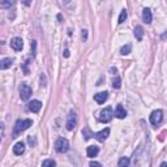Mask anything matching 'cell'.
<instances>
[{
    "instance_id": "6da1fadb",
    "label": "cell",
    "mask_w": 167,
    "mask_h": 167,
    "mask_svg": "<svg viewBox=\"0 0 167 167\" xmlns=\"http://www.w3.org/2000/svg\"><path fill=\"white\" fill-rule=\"evenodd\" d=\"M33 124V120L32 119H24V120H17L16 121V125L13 128V136L12 137H17V134L20 132H24L25 129H28L30 125Z\"/></svg>"
},
{
    "instance_id": "7a4b0ae2",
    "label": "cell",
    "mask_w": 167,
    "mask_h": 167,
    "mask_svg": "<svg viewBox=\"0 0 167 167\" xmlns=\"http://www.w3.org/2000/svg\"><path fill=\"white\" fill-rule=\"evenodd\" d=\"M68 149H69V142H68L67 138L60 137L56 140V142H55V150L58 153H65Z\"/></svg>"
},
{
    "instance_id": "3957f363",
    "label": "cell",
    "mask_w": 167,
    "mask_h": 167,
    "mask_svg": "<svg viewBox=\"0 0 167 167\" xmlns=\"http://www.w3.org/2000/svg\"><path fill=\"white\" fill-rule=\"evenodd\" d=\"M112 116H114V111L111 107H106V108H103L99 115H98V119H99V121L102 123H108L111 119H112Z\"/></svg>"
},
{
    "instance_id": "277c9868",
    "label": "cell",
    "mask_w": 167,
    "mask_h": 167,
    "mask_svg": "<svg viewBox=\"0 0 167 167\" xmlns=\"http://www.w3.org/2000/svg\"><path fill=\"white\" fill-rule=\"evenodd\" d=\"M30 95H32V88H30L28 84L22 82L20 85V97H21V99L22 101H28L30 98Z\"/></svg>"
},
{
    "instance_id": "5b68a950",
    "label": "cell",
    "mask_w": 167,
    "mask_h": 167,
    "mask_svg": "<svg viewBox=\"0 0 167 167\" xmlns=\"http://www.w3.org/2000/svg\"><path fill=\"white\" fill-rule=\"evenodd\" d=\"M163 119V112L160 110H156V111H153L152 115H150V123L153 125H158L160 121H162Z\"/></svg>"
},
{
    "instance_id": "8992f818",
    "label": "cell",
    "mask_w": 167,
    "mask_h": 167,
    "mask_svg": "<svg viewBox=\"0 0 167 167\" xmlns=\"http://www.w3.org/2000/svg\"><path fill=\"white\" fill-rule=\"evenodd\" d=\"M76 124H77L76 114L73 112V111H71L69 115H68V117H67V129H68V131H73L75 127H76Z\"/></svg>"
},
{
    "instance_id": "52a82bcc",
    "label": "cell",
    "mask_w": 167,
    "mask_h": 167,
    "mask_svg": "<svg viewBox=\"0 0 167 167\" xmlns=\"http://www.w3.org/2000/svg\"><path fill=\"white\" fill-rule=\"evenodd\" d=\"M11 47L13 48L15 51H21L22 47H24V42L21 38H18V37H15L11 41Z\"/></svg>"
},
{
    "instance_id": "ba28073f",
    "label": "cell",
    "mask_w": 167,
    "mask_h": 167,
    "mask_svg": "<svg viewBox=\"0 0 167 167\" xmlns=\"http://www.w3.org/2000/svg\"><path fill=\"white\" fill-rule=\"evenodd\" d=\"M41 107H42V102H39V101H32L29 104H28V110L29 111H32V112H39V110H41Z\"/></svg>"
},
{
    "instance_id": "9c48e42d",
    "label": "cell",
    "mask_w": 167,
    "mask_h": 167,
    "mask_svg": "<svg viewBox=\"0 0 167 167\" xmlns=\"http://www.w3.org/2000/svg\"><path fill=\"white\" fill-rule=\"evenodd\" d=\"M107 97H108V93L107 91H101V93H97V94H94V101L97 103H104V101L107 99Z\"/></svg>"
},
{
    "instance_id": "30bf717a",
    "label": "cell",
    "mask_w": 167,
    "mask_h": 167,
    "mask_svg": "<svg viewBox=\"0 0 167 167\" xmlns=\"http://www.w3.org/2000/svg\"><path fill=\"white\" fill-rule=\"evenodd\" d=\"M153 20V16H152V11L149 8H144L142 9V21L145 24H150Z\"/></svg>"
},
{
    "instance_id": "8fae6325",
    "label": "cell",
    "mask_w": 167,
    "mask_h": 167,
    "mask_svg": "<svg viewBox=\"0 0 167 167\" xmlns=\"http://www.w3.org/2000/svg\"><path fill=\"white\" fill-rule=\"evenodd\" d=\"M115 116L117 117V119H124V117L127 116V111H125L124 107H123V104H117V106H116Z\"/></svg>"
},
{
    "instance_id": "7c38bea8",
    "label": "cell",
    "mask_w": 167,
    "mask_h": 167,
    "mask_svg": "<svg viewBox=\"0 0 167 167\" xmlns=\"http://www.w3.org/2000/svg\"><path fill=\"white\" fill-rule=\"evenodd\" d=\"M108 134H110V129H108V128H106V129H103V131L95 133V134H94V137H95L98 141L103 142L104 140H106V138L108 137Z\"/></svg>"
},
{
    "instance_id": "4fadbf2b",
    "label": "cell",
    "mask_w": 167,
    "mask_h": 167,
    "mask_svg": "<svg viewBox=\"0 0 167 167\" xmlns=\"http://www.w3.org/2000/svg\"><path fill=\"white\" fill-rule=\"evenodd\" d=\"M25 152V144L24 142H17V144L13 146V153L16 156H21Z\"/></svg>"
},
{
    "instance_id": "5bb4252c",
    "label": "cell",
    "mask_w": 167,
    "mask_h": 167,
    "mask_svg": "<svg viewBox=\"0 0 167 167\" xmlns=\"http://www.w3.org/2000/svg\"><path fill=\"white\" fill-rule=\"evenodd\" d=\"M99 153V149H98V146H94V145H91V146H88V149H86V154H88V157L89 158H94L97 157V154Z\"/></svg>"
},
{
    "instance_id": "9a60e30c",
    "label": "cell",
    "mask_w": 167,
    "mask_h": 167,
    "mask_svg": "<svg viewBox=\"0 0 167 167\" xmlns=\"http://www.w3.org/2000/svg\"><path fill=\"white\" fill-rule=\"evenodd\" d=\"M12 64H13V59L5 58L0 61V69H8V68H11Z\"/></svg>"
},
{
    "instance_id": "2e32d148",
    "label": "cell",
    "mask_w": 167,
    "mask_h": 167,
    "mask_svg": "<svg viewBox=\"0 0 167 167\" xmlns=\"http://www.w3.org/2000/svg\"><path fill=\"white\" fill-rule=\"evenodd\" d=\"M134 37L137 41H142V37H144V28L137 25L134 28Z\"/></svg>"
},
{
    "instance_id": "e0dca14e",
    "label": "cell",
    "mask_w": 167,
    "mask_h": 167,
    "mask_svg": "<svg viewBox=\"0 0 167 167\" xmlns=\"http://www.w3.org/2000/svg\"><path fill=\"white\" fill-rule=\"evenodd\" d=\"M82 134H84V138H85V140H90L93 136H94V133L90 131L89 127H85V128L82 129Z\"/></svg>"
},
{
    "instance_id": "ac0fdd59",
    "label": "cell",
    "mask_w": 167,
    "mask_h": 167,
    "mask_svg": "<svg viewBox=\"0 0 167 167\" xmlns=\"http://www.w3.org/2000/svg\"><path fill=\"white\" fill-rule=\"evenodd\" d=\"M131 50H132V45L131 43H127V45H124L120 48V54L121 55H128L129 52H131Z\"/></svg>"
},
{
    "instance_id": "d6986e66",
    "label": "cell",
    "mask_w": 167,
    "mask_h": 167,
    "mask_svg": "<svg viewBox=\"0 0 167 167\" xmlns=\"http://www.w3.org/2000/svg\"><path fill=\"white\" fill-rule=\"evenodd\" d=\"M17 0H3L2 2V7L3 8H11L12 5H15V3Z\"/></svg>"
},
{
    "instance_id": "ffe728a7",
    "label": "cell",
    "mask_w": 167,
    "mask_h": 167,
    "mask_svg": "<svg viewBox=\"0 0 167 167\" xmlns=\"http://www.w3.org/2000/svg\"><path fill=\"white\" fill-rule=\"evenodd\" d=\"M128 165H129V158H127V157L120 158V160L117 162V166L119 167H127Z\"/></svg>"
},
{
    "instance_id": "44dd1931",
    "label": "cell",
    "mask_w": 167,
    "mask_h": 167,
    "mask_svg": "<svg viewBox=\"0 0 167 167\" xmlns=\"http://www.w3.org/2000/svg\"><path fill=\"white\" fill-rule=\"evenodd\" d=\"M127 20V11L125 9H123L121 12H120V16H119V20H117V22L119 24H123Z\"/></svg>"
},
{
    "instance_id": "7402d4cb",
    "label": "cell",
    "mask_w": 167,
    "mask_h": 167,
    "mask_svg": "<svg viewBox=\"0 0 167 167\" xmlns=\"http://www.w3.org/2000/svg\"><path fill=\"white\" fill-rule=\"evenodd\" d=\"M42 166L43 167H48V166H56V162H55L54 159H46V160H43L42 162Z\"/></svg>"
},
{
    "instance_id": "603a6c76",
    "label": "cell",
    "mask_w": 167,
    "mask_h": 167,
    "mask_svg": "<svg viewBox=\"0 0 167 167\" xmlns=\"http://www.w3.org/2000/svg\"><path fill=\"white\" fill-rule=\"evenodd\" d=\"M120 85H121V80H120V77H116L114 81H112V88H114V89H119V88H120Z\"/></svg>"
},
{
    "instance_id": "cb8c5ba5",
    "label": "cell",
    "mask_w": 167,
    "mask_h": 167,
    "mask_svg": "<svg viewBox=\"0 0 167 167\" xmlns=\"http://www.w3.org/2000/svg\"><path fill=\"white\" fill-rule=\"evenodd\" d=\"M81 38H82V41H86V39H88V30H82Z\"/></svg>"
},
{
    "instance_id": "d4e9b609",
    "label": "cell",
    "mask_w": 167,
    "mask_h": 167,
    "mask_svg": "<svg viewBox=\"0 0 167 167\" xmlns=\"http://www.w3.org/2000/svg\"><path fill=\"white\" fill-rule=\"evenodd\" d=\"M28 141H29V144H30V145H33V146L35 145V138L32 137V136H29V137H28Z\"/></svg>"
},
{
    "instance_id": "484cf974",
    "label": "cell",
    "mask_w": 167,
    "mask_h": 167,
    "mask_svg": "<svg viewBox=\"0 0 167 167\" xmlns=\"http://www.w3.org/2000/svg\"><path fill=\"white\" fill-rule=\"evenodd\" d=\"M21 3L25 5V7H29V5L32 4V0H21Z\"/></svg>"
},
{
    "instance_id": "4316f807",
    "label": "cell",
    "mask_w": 167,
    "mask_h": 167,
    "mask_svg": "<svg viewBox=\"0 0 167 167\" xmlns=\"http://www.w3.org/2000/svg\"><path fill=\"white\" fill-rule=\"evenodd\" d=\"M89 165H90L91 167H94V166H101V163H99V162H94V160H91V162H90Z\"/></svg>"
},
{
    "instance_id": "83f0119b",
    "label": "cell",
    "mask_w": 167,
    "mask_h": 167,
    "mask_svg": "<svg viewBox=\"0 0 167 167\" xmlns=\"http://www.w3.org/2000/svg\"><path fill=\"white\" fill-rule=\"evenodd\" d=\"M64 56H65V58L69 56V51H68V50H65V51H64Z\"/></svg>"
},
{
    "instance_id": "f1b7e54d",
    "label": "cell",
    "mask_w": 167,
    "mask_h": 167,
    "mask_svg": "<svg viewBox=\"0 0 167 167\" xmlns=\"http://www.w3.org/2000/svg\"><path fill=\"white\" fill-rule=\"evenodd\" d=\"M160 166H162V167H166V166H167V162H163V163H160Z\"/></svg>"
},
{
    "instance_id": "f546056e",
    "label": "cell",
    "mask_w": 167,
    "mask_h": 167,
    "mask_svg": "<svg viewBox=\"0 0 167 167\" xmlns=\"http://www.w3.org/2000/svg\"><path fill=\"white\" fill-rule=\"evenodd\" d=\"M71 2V0H64V3H69Z\"/></svg>"
}]
</instances>
